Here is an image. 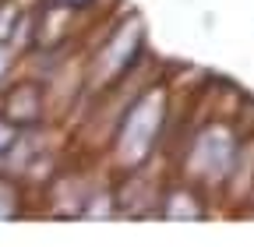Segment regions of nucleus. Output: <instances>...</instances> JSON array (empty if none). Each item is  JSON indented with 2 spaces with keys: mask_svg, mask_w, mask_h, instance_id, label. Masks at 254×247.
Returning a JSON list of instances; mask_svg holds the SVG:
<instances>
[{
  "mask_svg": "<svg viewBox=\"0 0 254 247\" xmlns=\"http://www.w3.org/2000/svg\"><path fill=\"white\" fill-rule=\"evenodd\" d=\"M7 57H11V53H7L4 46H0V81H4V71L11 67V60H7Z\"/></svg>",
  "mask_w": 254,
  "mask_h": 247,
  "instance_id": "6",
  "label": "nucleus"
},
{
  "mask_svg": "<svg viewBox=\"0 0 254 247\" xmlns=\"http://www.w3.org/2000/svg\"><path fill=\"white\" fill-rule=\"evenodd\" d=\"M57 4H81V0H57Z\"/></svg>",
  "mask_w": 254,
  "mask_h": 247,
  "instance_id": "7",
  "label": "nucleus"
},
{
  "mask_svg": "<svg viewBox=\"0 0 254 247\" xmlns=\"http://www.w3.org/2000/svg\"><path fill=\"white\" fill-rule=\"evenodd\" d=\"M230 163H233V138L222 127H208L198 138V145H194V170H198V177H208V180L226 177Z\"/></svg>",
  "mask_w": 254,
  "mask_h": 247,
  "instance_id": "2",
  "label": "nucleus"
},
{
  "mask_svg": "<svg viewBox=\"0 0 254 247\" xmlns=\"http://www.w3.org/2000/svg\"><path fill=\"white\" fill-rule=\"evenodd\" d=\"M39 88L36 85H18L11 88V96H7V106H4V117L11 124H36L39 120Z\"/></svg>",
  "mask_w": 254,
  "mask_h": 247,
  "instance_id": "4",
  "label": "nucleus"
},
{
  "mask_svg": "<svg viewBox=\"0 0 254 247\" xmlns=\"http://www.w3.org/2000/svg\"><path fill=\"white\" fill-rule=\"evenodd\" d=\"M138 43H141V25L131 18L124 28H117V36L110 39V50H103V57H99V67H103V74H106V78L124 74L127 67L134 64Z\"/></svg>",
  "mask_w": 254,
  "mask_h": 247,
  "instance_id": "3",
  "label": "nucleus"
},
{
  "mask_svg": "<svg viewBox=\"0 0 254 247\" xmlns=\"http://www.w3.org/2000/svg\"><path fill=\"white\" fill-rule=\"evenodd\" d=\"M18 145V124H11L7 117L0 120V156H4V152H11Z\"/></svg>",
  "mask_w": 254,
  "mask_h": 247,
  "instance_id": "5",
  "label": "nucleus"
},
{
  "mask_svg": "<svg viewBox=\"0 0 254 247\" xmlns=\"http://www.w3.org/2000/svg\"><path fill=\"white\" fill-rule=\"evenodd\" d=\"M159 127H163V92H148V96H141L131 106V113H127L124 124H120L117 145H120L124 163H141L148 156Z\"/></svg>",
  "mask_w": 254,
  "mask_h": 247,
  "instance_id": "1",
  "label": "nucleus"
}]
</instances>
